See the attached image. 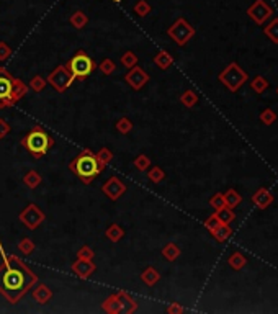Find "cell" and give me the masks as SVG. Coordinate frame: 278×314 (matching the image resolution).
I'll list each match as a JSON object with an SVG mask.
<instances>
[{
  "mask_svg": "<svg viewBox=\"0 0 278 314\" xmlns=\"http://www.w3.org/2000/svg\"><path fill=\"white\" fill-rule=\"evenodd\" d=\"M272 13V10L267 7V5L264 3V0H257L256 3L252 5L249 8V15L252 16L254 20L257 23H262L265 18H269V15Z\"/></svg>",
  "mask_w": 278,
  "mask_h": 314,
  "instance_id": "13",
  "label": "cell"
},
{
  "mask_svg": "<svg viewBox=\"0 0 278 314\" xmlns=\"http://www.w3.org/2000/svg\"><path fill=\"white\" fill-rule=\"evenodd\" d=\"M118 298H120V306H121V313L125 314H133L138 311V303L133 296H129L126 292H118Z\"/></svg>",
  "mask_w": 278,
  "mask_h": 314,
  "instance_id": "14",
  "label": "cell"
},
{
  "mask_svg": "<svg viewBox=\"0 0 278 314\" xmlns=\"http://www.w3.org/2000/svg\"><path fill=\"white\" fill-rule=\"evenodd\" d=\"M23 149L28 151L34 159H41L54 147V138L41 126H33L21 139Z\"/></svg>",
  "mask_w": 278,
  "mask_h": 314,
  "instance_id": "4",
  "label": "cell"
},
{
  "mask_svg": "<svg viewBox=\"0 0 278 314\" xmlns=\"http://www.w3.org/2000/svg\"><path fill=\"white\" fill-rule=\"evenodd\" d=\"M133 165H134V167L138 169L139 172H146L147 169L151 167V159L147 157L146 154H139V156L134 159Z\"/></svg>",
  "mask_w": 278,
  "mask_h": 314,
  "instance_id": "29",
  "label": "cell"
},
{
  "mask_svg": "<svg viewBox=\"0 0 278 314\" xmlns=\"http://www.w3.org/2000/svg\"><path fill=\"white\" fill-rule=\"evenodd\" d=\"M31 295H33V300L36 301V303H39V305H46L52 298L51 288L48 285H44V283H39V282L33 287Z\"/></svg>",
  "mask_w": 278,
  "mask_h": 314,
  "instance_id": "12",
  "label": "cell"
},
{
  "mask_svg": "<svg viewBox=\"0 0 278 314\" xmlns=\"http://www.w3.org/2000/svg\"><path fill=\"white\" fill-rule=\"evenodd\" d=\"M28 93V87L13 77L5 67H0V110L15 106Z\"/></svg>",
  "mask_w": 278,
  "mask_h": 314,
  "instance_id": "3",
  "label": "cell"
},
{
  "mask_svg": "<svg viewBox=\"0 0 278 314\" xmlns=\"http://www.w3.org/2000/svg\"><path fill=\"white\" fill-rule=\"evenodd\" d=\"M67 67L70 69V72L74 74L75 79L84 80L97 69V64L85 51L80 49V51H77L72 57H70V61L67 62Z\"/></svg>",
  "mask_w": 278,
  "mask_h": 314,
  "instance_id": "5",
  "label": "cell"
},
{
  "mask_svg": "<svg viewBox=\"0 0 278 314\" xmlns=\"http://www.w3.org/2000/svg\"><path fill=\"white\" fill-rule=\"evenodd\" d=\"M18 219H20L21 224L26 229L34 231V229H38L41 224L44 223L46 215H44V211H41V208H39L38 205L29 203L26 208L18 215Z\"/></svg>",
  "mask_w": 278,
  "mask_h": 314,
  "instance_id": "7",
  "label": "cell"
},
{
  "mask_svg": "<svg viewBox=\"0 0 278 314\" xmlns=\"http://www.w3.org/2000/svg\"><path fill=\"white\" fill-rule=\"evenodd\" d=\"M102 310L108 314H120L121 313V306H120V298H118V293L110 295L108 298L103 301Z\"/></svg>",
  "mask_w": 278,
  "mask_h": 314,
  "instance_id": "15",
  "label": "cell"
},
{
  "mask_svg": "<svg viewBox=\"0 0 278 314\" xmlns=\"http://www.w3.org/2000/svg\"><path fill=\"white\" fill-rule=\"evenodd\" d=\"M34 249H36V246H34V242L29 238H23L18 242V251L23 254V256H29V254H33Z\"/></svg>",
  "mask_w": 278,
  "mask_h": 314,
  "instance_id": "28",
  "label": "cell"
},
{
  "mask_svg": "<svg viewBox=\"0 0 278 314\" xmlns=\"http://www.w3.org/2000/svg\"><path fill=\"white\" fill-rule=\"evenodd\" d=\"M0 295L8 301L10 305H16L29 290L39 282L38 275L23 262V260L11 254L7 256L0 244Z\"/></svg>",
  "mask_w": 278,
  "mask_h": 314,
  "instance_id": "1",
  "label": "cell"
},
{
  "mask_svg": "<svg viewBox=\"0 0 278 314\" xmlns=\"http://www.w3.org/2000/svg\"><path fill=\"white\" fill-rule=\"evenodd\" d=\"M141 280H143L144 285L154 287L159 280H161V274H159V272L154 269V267H147L143 274H141Z\"/></svg>",
  "mask_w": 278,
  "mask_h": 314,
  "instance_id": "19",
  "label": "cell"
},
{
  "mask_svg": "<svg viewBox=\"0 0 278 314\" xmlns=\"http://www.w3.org/2000/svg\"><path fill=\"white\" fill-rule=\"evenodd\" d=\"M138 61H139V57H138V54H136V52H133V51H126L125 54L121 56V59H120L121 66H123V67H126V69L134 67L136 64H138Z\"/></svg>",
  "mask_w": 278,
  "mask_h": 314,
  "instance_id": "23",
  "label": "cell"
},
{
  "mask_svg": "<svg viewBox=\"0 0 278 314\" xmlns=\"http://www.w3.org/2000/svg\"><path fill=\"white\" fill-rule=\"evenodd\" d=\"M167 313H183V308L179 303H172L167 308Z\"/></svg>",
  "mask_w": 278,
  "mask_h": 314,
  "instance_id": "35",
  "label": "cell"
},
{
  "mask_svg": "<svg viewBox=\"0 0 278 314\" xmlns=\"http://www.w3.org/2000/svg\"><path fill=\"white\" fill-rule=\"evenodd\" d=\"M161 252H162V256L169 260V262H174V260H177L180 256V247L177 244H174V242H170V244L162 247Z\"/></svg>",
  "mask_w": 278,
  "mask_h": 314,
  "instance_id": "21",
  "label": "cell"
},
{
  "mask_svg": "<svg viewBox=\"0 0 278 314\" xmlns=\"http://www.w3.org/2000/svg\"><path fill=\"white\" fill-rule=\"evenodd\" d=\"M10 56H11V48L5 41H0V62L8 61Z\"/></svg>",
  "mask_w": 278,
  "mask_h": 314,
  "instance_id": "33",
  "label": "cell"
},
{
  "mask_svg": "<svg viewBox=\"0 0 278 314\" xmlns=\"http://www.w3.org/2000/svg\"><path fill=\"white\" fill-rule=\"evenodd\" d=\"M70 25H72L75 29H84L87 26V23H88V16L85 15V11H82V10H75L72 15H70Z\"/></svg>",
  "mask_w": 278,
  "mask_h": 314,
  "instance_id": "20",
  "label": "cell"
},
{
  "mask_svg": "<svg viewBox=\"0 0 278 314\" xmlns=\"http://www.w3.org/2000/svg\"><path fill=\"white\" fill-rule=\"evenodd\" d=\"M111 2H115V3H120V2H121V0H111Z\"/></svg>",
  "mask_w": 278,
  "mask_h": 314,
  "instance_id": "36",
  "label": "cell"
},
{
  "mask_svg": "<svg viewBox=\"0 0 278 314\" xmlns=\"http://www.w3.org/2000/svg\"><path fill=\"white\" fill-rule=\"evenodd\" d=\"M105 238L106 239H110L111 242H120L123 238H125V229H123L120 224H110L108 228H106L105 231Z\"/></svg>",
  "mask_w": 278,
  "mask_h": 314,
  "instance_id": "18",
  "label": "cell"
},
{
  "mask_svg": "<svg viewBox=\"0 0 278 314\" xmlns=\"http://www.w3.org/2000/svg\"><path fill=\"white\" fill-rule=\"evenodd\" d=\"M95 257V252L90 246H82L79 251H77V259H84V260H93Z\"/></svg>",
  "mask_w": 278,
  "mask_h": 314,
  "instance_id": "31",
  "label": "cell"
},
{
  "mask_svg": "<svg viewBox=\"0 0 278 314\" xmlns=\"http://www.w3.org/2000/svg\"><path fill=\"white\" fill-rule=\"evenodd\" d=\"M102 192L106 195V198H110L111 201H116L118 198H121L123 195L126 193V185L121 179H118L116 175H113L102 185Z\"/></svg>",
  "mask_w": 278,
  "mask_h": 314,
  "instance_id": "10",
  "label": "cell"
},
{
  "mask_svg": "<svg viewBox=\"0 0 278 314\" xmlns=\"http://www.w3.org/2000/svg\"><path fill=\"white\" fill-rule=\"evenodd\" d=\"M11 128L10 124L7 123V120H3V118H0V139H5L7 136L10 134Z\"/></svg>",
  "mask_w": 278,
  "mask_h": 314,
  "instance_id": "34",
  "label": "cell"
},
{
  "mask_svg": "<svg viewBox=\"0 0 278 314\" xmlns=\"http://www.w3.org/2000/svg\"><path fill=\"white\" fill-rule=\"evenodd\" d=\"M41 182H43V179H41L39 172H36V170H28L26 174L23 175V185L29 188V190L38 188L41 185Z\"/></svg>",
  "mask_w": 278,
  "mask_h": 314,
  "instance_id": "17",
  "label": "cell"
},
{
  "mask_svg": "<svg viewBox=\"0 0 278 314\" xmlns=\"http://www.w3.org/2000/svg\"><path fill=\"white\" fill-rule=\"evenodd\" d=\"M154 64H156V66L159 67V69H162V70H167L170 66H172V62H174V57H172V54H169L167 51H159L156 56H154Z\"/></svg>",
  "mask_w": 278,
  "mask_h": 314,
  "instance_id": "16",
  "label": "cell"
},
{
  "mask_svg": "<svg viewBox=\"0 0 278 314\" xmlns=\"http://www.w3.org/2000/svg\"><path fill=\"white\" fill-rule=\"evenodd\" d=\"M70 269H72V272L79 278H82V280H87V278H90V275H93V272L97 270V265L93 264V260L77 259Z\"/></svg>",
  "mask_w": 278,
  "mask_h": 314,
  "instance_id": "11",
  "label": "cell"
},
{
  "mask_svg": "<svg viewBox=\"0 0 278 314\" xmlns=\"http://www.w3.org/2000/svg\"><path fill=\"white\" fill-rule=\"evenodd\" d=\"M46 80H48V84L54 88L57 93H64L70 85H72V82L75 80V77H74L72 72H70V69L67 67V64H66V66H57L48 75V79H46Z\"/></svg>",
  "mask_w": 278,
  "mask_h": 314,
  "instance_id": "6",
  "label": "cell"
},
{
  "mask_svg": "<svg viewBox=\"0 0 278 314\" xmlns=\"http://www.w3.org/2000/svg\"><path fill=\"white\" fill-rule=\"evenodd\" d=\"M46 85H48V80L44 79V77L41 75H33L31 80H29V88H31L33 92L36 93H41L46 88Z\"/></svg>",
  "mask_w": 278,
  "mask_h": 314,
  "instance_id": "24",
  "label": "cell"
},
{
  "mask_svg": "<svg viewBox=\"0 0 278 314\" xmlns=\"http://www.w3.org/2000/svg\"><path fill=\"white\" fill-rule=\"evenodd\" d=\"M123 79H125V82L133 88V90H141V88L149 82V74H147L143 67H139L138 64H136L134 67L128 70Z\"/></svg>",
  "mask_w": 278,
  "mask_h": 314,
  "instance_id": "9",
  "label": "cell"
},
{
  "mask_svg": "<svg viewBox=\"0 0 278 314\" xmlns=\"http://www.w3.org/2000/svg\"><path fill=\"white\" fill-rule=\"evenodd\" d=\"M167 34L179 46H183V44H187L188 41H190V38L195 34V29L185 18H179L172 26L167 29Z\"/></svg>",
  "mask_w": 278,
  "mask_h": 314,
  "instance_id": "8",
  "label": "cell"
},
{
  "mask_svg": "<svg viewBox=\"0 0 278 314\" xmlns=\"http://www.w3.org/2000/svg\"><path fill=\"white\" fill-rule=\"evenodd\" d=\"M147 172V179H149L152 183H159L165 179V172L159 167V165H154V167H149L146 170Z\"/></svg>",
  "mask_w": 278,
  "mask_h": 314,
  "instance_id": "22",
  "label": "cell"
},
{
  "mask_svg": "<svg viewBox=\"0 0 278 314\" xmlns=\"http://www.w3.org/2000/svg\"><path fill=\"white\" fill-rule=\"evenodd\" d=\"M95 156H97V159L100 161V164H103L105 167H106V165H108L111 161H113V152H111V151L108 149V147H102V149H100V151L95 154Z\"/></svg>",
  "mask_w": 278,
  "mask_h": 314,
  "instance_id": "30",
  "label": "cell"
},
{
  "mask_svg": "<svg viewBox=\"0 0 278 314\" xmlns=\"http://www.w3.org/2000/svg\"><path fill=\"white\" fill-rule=\"evenodd\" d=\"M133 11L138 16H147L152 11V7H151V3L147 2V0H139V2L134 5Z\"/></svg>",
  "mask_w": 278,
  "mask_h": 314,
  "instance_id": "27",
  "label": "cell"
},
{
  "mask_svg": "<svg viewBox=\"0 0 278 314\" xmlns=\"http://www.w3.org/2000/svg\"><path fill=\"white\" fill-rule=\"evenodd\" d=\"M103 169L105 165L100 164L97 156L90 149H84L69 164V170L72 172L82 183H85V185H90V183L102 174Z\"/></svg>",
  "mask_w": 278,
  "mask_h": 314,
  "instance_id": "2",
  "label": "cell"
},
{
  "mask_svg": "<svg viewBox=\"0 0 278 314\" xmlns=\"http://www.w3.org/2000/svg\"><path fill=\"white\" fill-rule=\"evenodd\" d=\"M197 100H198L197 95H195L192 90H187L185 93H182V97H180V102L185 105V106H188V108L197 103Z\"/></svg>",
  "mask_w": 278,
  "mask_h": 314,
  "instance_id": "32",
  "label": "cell"
},
{
  "mask_svg": "<svg viewBox=\"0 0 278 314\" xmlns=\"http://www.w3.org/2000/svg\"><path fill=\"white\" fill-rule=\"evenodd\" d=\"M97 67L100 69V72H102L103 75H111L116 70V64H115L113 59L106 57V59H103V61L98 64Z\"/></svg>",
  "mask_w": 278,
  "mask_h": 314,
  "instance_id": "26",
  "label": "cell"
},
{
  "mask_svg": "<svg viewBox=\"0 0 278 314\" xmlns=\"http://www.w3.org/2000/svg\"><path fill=\"white\" fill-rule=\"evenodd\" d=\"M115 128H116V131H118V133L128 134V133H131V129H133V121L129 120L128 116H123V118H120V120L116 121Z\"/></svg>",
  "mask_w": 278,
  "mask_h": 314,
  "instance_id": "25",
  "label": "cell"
}]
</instances>
